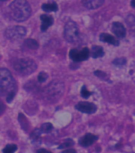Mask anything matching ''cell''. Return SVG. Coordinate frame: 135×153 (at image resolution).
<instances>
[{"instance_id":"cb8c5ba5","label":"cell","mask_w":135,"mask_h":153,"mask_svg":"<svg viewBox=\"0 0 135 153\" xmlns=\"http://www.w3.org/2000/svg\"><path fill=\"white\" fill-rule=\"evenodd\" d=\"M80 94H81V96H82L83 98H88L90 97V95L92 94V92L89 91L87 90V88L86 86H83Z\"/></svg>"},{"instance_id":"2e32d148","label":"cell","mask_w":135,"mask_h":153,"mask_svg":"<svg viewBox=\"0 0 135 153\" xmlns=\"http://www.w3.org/2000/svg\"><path fill=\"white\" fill-rule=\"evenodd\" d=\"M41 8L45 12H55L58 10V6L55 2H48V3H44L41 6Z\"/></svg>"},{"instance_id":"5bb4252c","label":"cell","mask_w":135,"mask_h":153,"mask_svg":"<svg viewBox=\"0 0 135 153\" xmlns=\"http://www.w3.org/2000/svg\"><path fill=\"white\" fill-rule=\"evenodd\" d=\"M91 54H92V57L94 59H96V58L102 57L104 56V51H103V48L100 46L94 45L92 48Z\"/></svg>"},{"instance_id":"4316f807","label":"cell","mask_w":135,"mask_h":153,"mask_svg":"<svg viewBox=\"0 0 135 153\" xmlns=\"http://www.w3.org/2000/svg\"><path fill=\"white\" fill-rule=\"evenodd\" d=\"M5 110V105L2 102H0V116L3 114Z\"/></svg>"},{"instance_id":"4fadbf2b","label":"cell","mask_w":135,"mask_h":153,"mask_svg":"<svg viewBox=\"0 0 135 153\" xmlns=\"http://www.w3.org/2000/svg\"><path fill=\"white\" fill-rule=\"evenodd\" d=\"M99 40L105 43H108L110 45H112L114 46H119V40H117L114 36L109 34V33H103L99 35Z\"/></svg>"},{"instance_id":"83f0119b","label":"cell","mask_w":135,"mask_h":153,"mask_svg":"<svg viewBox=\"0 0 135 153\" xmlns=\"http://www.w3.org/2000/svg\"><path fill=\"white\" fill-rule=\"evenodd\" d=\"M62 153H76V151L73 149H69L62 152Z\"/></svg>"},{"instance_id":"9a60e30c","label":"cell","mask_w":135,"mask_h":153,"mask_svg":"<svg viewBox=\"0 0 135 153\" xmlns=\"http://www.w3.org/2000/svg\"><path fill=\"white\" fill-rule=\"evenodd\" d=\"M126 25L128 26L129 30L132 33V34L135 35V16L133 14H130L126 19Z\"/></svg>"},{"instance_id":"ffe728a7","label":"cell","mask_w":135,"mask_h":153,"mask_svg":"<svg viewBox=\"0 0 135 153\" xmlns=\"http://www.w3.org/2000/svg\"><path fill=\"white\" fill-rule=\"evenodd\" d=\"M18 149L16 144H7L4 149H2L3 153H14Z\"/></svg>"},{"instance_id":"5b68a950","label":"cell","mask_w":135,"mask_h":153,"mask_svg":"<svg viewBox=\"0 0 135 153\" xmlns=\"http://www.w3.org/2000/svg\"><path fill=\"white\" fill-rule=\"evenodd\" d=\"M79 29L76 23L73 21H69L64 25V37L68 42L74 43L79 39Z\"/></svg>"},{"instance_id":"ac0fdd59","label":"cell","mask_w":135,"mask_h":153,"mask_svg":"<svg viewBox=\"0 0 135 153\" xmlns=\"http://www.w3.org/2000/svg\"><path fill=\"white\" fill-rule=\"evenodd\" d=\"M53 129V126L51 123H44L40 128L41 133H49Z\"/></svg>"},{"instance_id":"7c38bea8","label":"cell","mask_w":135,"mask_h":153,"mask_svg":"<svg viewBox=\"0 0 135 153\" xmlns=\"http://www.w3.org/2000/svg\"><path fill=\"white\" fill-rule=\"evenodd\" d=\"M82 3L87 9L95 10L103 6L104 0H82Z\"/></svg>"},{"instance_id":"e0dca14e","label":"cell","mask_w":135,"mask_h":153,"mask_svg":"<svg viewBox=\"0 0 135 153\" xmlns=\"http://www.w3.org/2000/svg\"><path fill=\"white\" fill-rule=\"evenodd\" d=\"M25 45L27 48L30 49H37L39 47V43L34 39L28 38L25 41Z\"/></svg>"},{"instance_id":"ba28073f","label":"cell","mask_w":135,"mask_h":153,"mask_svg":"<svg viewBox=\"0 0 135 153\" xmlns=\"http://www.w3.org/2000/svg\"><path fill=\"white\" fill-rule=\"evenodd\" d=\"M76 109L80 112L92 114L96 112L97 106L94 103L88 102H80L76 105Z\"/></svg>"},{"instance_id":"f1b7e54d","label":"cell","mask_w":135,"mask_h":153,"mask_svg":"<svg viewBox=\"0 0 135 153\" xmlns=\"http://www.w3.org/2000/svg\"><path fill=\"white\" fill-rule=\"evenodd\" d=\"M37 153H52L51 152L48 151V150H46V149H38L37 151Z\"/></svg>"},{"instance_id":"4dcf8cb0","label":"cell","mask_w":135,"mask_h":153,"mask_svg":"<svg viewBox=\"0 0 135 153\" xmlns=\"http://www.w3.org/2000/svg\"><path fill=\"white\" fill-rule=\"evenodd\" d=\"M0 1H2V2H5V1H7V0H0Z\"/></svg>"},{"instance_id":"6da1fadb","label":"cell","mask_w":135,"mask_h":153,"mask_svg":"<svg viewBox=\"0 0 135 153\" xmlns=\"http://www.w3.org/2000/svg\"><path fill=\"white\" fill-rule=\"evenodd\" d=\"M11 18L18 22L27 20L31 14V7L26 0H14L10 5Z\"/></svg>"},{"instance_id":"9c48e42d","label":"cell","mask_w":135,"mask_h":153,"mask_svg":"<svg viewBox=\"0 0 135 153\" xmlns=\"http://www.w3.org/2000/svg\"><path fill=\"white\" fill-rule=\"evenodd\" d=\"M111 31L119 38H123L126 35V28L124 27V25L121 22H115L112 23Z\"/></svg>"},{"instance_id":"484cf974","label":"cell","mask_w":135,"mask_h":153,"mask_svg":"<svg viewBox=\"0 0 135 153\" xmlns=\"http://www.w3.org/2000/svg\"><path fill=\"white\" fill-rule=\"evenodd\" d=\"M14 96H15V91L11 92V93H10L7 95V102L8 103H10L12 102V100L14 99Z\"/></svg>"},{"instance_id":"8992f818","label":"cell","mask_w":135,"mask_h":153,"mask_svg":"<svg viewBox=\"0 0 135 153\" xmlns=\"http://www.w3.org/2000/svg\"><path fill=\"white\" fill-rule=\"evenodd\" d=\"M6 38L10 41H18L26 35V29L21 25H14L7 28L4 32Z\"/></svg>"},{"instance_id":"44dd1931","label":"cell","mask_w":135,"mask_h":153,"mask_svg":"<svg viewBox=\"0 0 135 153\" xmlns=\"http://www.w3.org/2000/svg\"><path fill=\"white\" fill-rule=\"evenodd\" d=\"M41 132L40 128H35L34 130L33 131V133L30 135V138L32 139L33 141H37L40 137H41Z\"/></svg>"},{"instance_id":"f546056e","label":"cell","mask_w":135,"mask_h":153,"mask_svg":"<svg viewBox=\"0 0 135 153\" xmlns=\"http://www.w3.org/2000/svg\"><path fill=\"white\" fill-rule=\"evenodd\" d=\"M131 7H134V8H135V0H131Z\"/></svg>"},{"instance_id":"3957f363","label":"cell","mask_w":135,"mask_h":153,"mask_svg":"<svg viewBox=\"0 0 135 153\" xmlns=\"http://www.w3.org/2000/svg\"><path fill=\"white\" fill-rule=\"evenodd\" d=\"M15 90L16 82L10 71L6 68H0V94L7 95Z\"/></svg>"},{"instance_id":"603a6c76","label":"cell","mask_w":135,"mask_h":153,"mask_svg":"<svg viewBox=\"0 0 135 153\" xmlns=\"http://www.w3.org/2000/svg\"><path fill=\"white\" fill-rule=\"evenodd\" d=\"M48 74L45 72V71H41L37 76V80L39 82H45L47 79H48Z\"/></svg>"},{"instance_id":"30bf717a","label":"cell","mask_w":135,"mask_h":153,"mask_svg":"<svg viewBox=\"0 0 135 153\" xmlns=\"http://www.w3.org/2000/svg\"><path fill=\"white\" fill-rule=\"evenodd\" d=\"M98 140V137L92 133H87L80 139V144L82 147H89Z\"/></svg>"},{"instance_id":"7a4b0ae2","label":"cell","mask_w":135,"mask_h":153,"mask_svg":"<svg viewBox=\"0 0 135 153\" xmlns=\"http://www.w3.org/2000/svg\"><path fill=\"white\" fill-rule=\"evenodd\" d=\"M64 92V84L60 80H53L48 83L42 92L44 99L48 102H54L59 100Z\"/></svg>"},{"instance_id":"d6986e66","label":"cell","mask_w":135,"mask_h":153,"mask_svg":"<svg viewBox=\"0 0 135 153\" xmlns=\"http://www.w3.org/2000/svg\"><path fill=\"white\" fill-rule=\"evenodd\" d=\"M74 141L72 139H66L64 140L62 144H60V146L58 147V149H68V148H70V147L73 146L74 145Z\"/></svg>"},{"instance_id":"277c9868","label":"cell","mask_w":135,"mask_h":153,"mask_svg":"<svg viewBox=\"0 0 135 153\" xmlns=\"http://www.w3.org/2000/svg\"><path fill=\"white\" fill-rule=\"evenodd\" d=\"M13 68L19 76H29L36 71L37 64L30 58H21L14 60Z\"/></svg>"},{"instance_id":"7402d4cb","label":"cell","mask_w":135,"mask_h":153,"mask_svg":"<svg viewBox=\"0 0 135 153\" xmlns=\"http://www.w3.org/2000/svg\"><path fill=\"white\" fill-rule=\"evenodd\" d=\"M112 64L116 67H122L126 64V58H116L112 61Z\"/></svg>"},{"instance_id":"d4e9b609","label":"cell","mask_w":135,"mask_h":153,"mask_svg":"<svg viewBox=\"0 0 135 153\" xmlns=\"http://www.w3.org/2000/svg\"><path fill=\"white\" fill-rule=\"evenodd\" d=\"M94 74L96 76H98V77H99V78H102V79H105V78L107 77V74L104 73V72L102 71H98V70H97V71H95Z\"/></svg>"},{"instance_id":"52a82bcc","label":"cell","mask_w":135,"mask_h":153,"mask_svg":"<svg viewBox=\"0 0 135 153\" xmlns=\"http://www.w3.org/2000/svg\"><path fill=\"white\" fill-rule=\"evenodd\" d=\"M89 56L90 51L87 48H84L81 50H77L74 48L69 52V57L76 63L87 60L89 58Z\"/></svg>"},{"instance_id":"8fae6325","label":"cell","mask_w":135,"mask_h":153,"mask_svg":"<svg viewBox=\"0 0 135 153\" xmlns=\"http://www.w3.org/2000/svg\"><path fill=\"white\" fill-rule=\"evenodd\" d=\"M41 21V30L43 32H45L48 28L53 24V18L48 14H41L40 17Z\"/></svg>"}]
</instances>
